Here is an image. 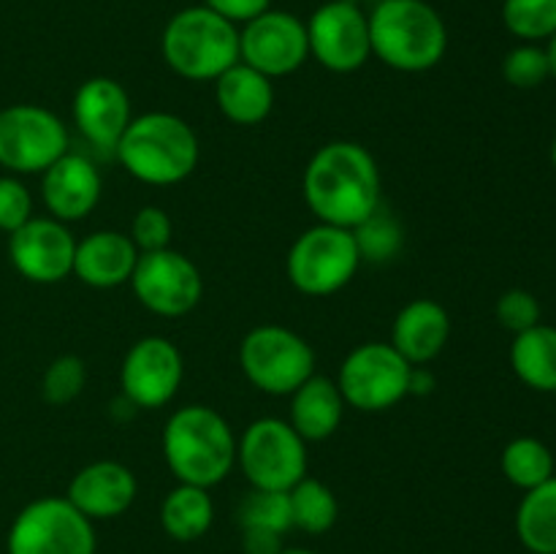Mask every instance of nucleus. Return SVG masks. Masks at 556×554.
<instances>
[{
    "label": "nucleus",
    "mask_w": 556,
    "mask_h": 554,
    "mask_svg": "<svg viewBox=\"0 0 556 554\" xmlns=\"http://www.w3.org/2000/svg\"><path fill=\"white\" fill-rule=\"evenodd\" d=\"M130 239H134L139 253H152V250H166L172 242V221L161 206H144L136 212L134 226H130Z\"/></svg>",
    "instance_id": "nucleus-34"
},
{
    "label": "nucleus",
    "mask_w": 556,
    "mask_h": 554,
    "mask_svg": "<svg viewBox=\"0 0 556 554\" xmlns=\"http://www.w3.org/2000/svg\"><path fill=\"white\" fill-rule=\"evenodd\" d=\"M369 43L386 65L418 74L445 58L448 30L427 0H380L369 14Z\"/></svg>",
    "instance_id": "nucleus-3"
},
{
    "label": "nucleus",
    "mask_w": 556,
    "mask_h": 554,
    "mask_svg": "<svg viewBox=\"0 0 556 554\" xmlns=\"http://www.w3.org/2000/svg\"><path fill=\"white\" fill-rule=\"evenodd\" d=\"M503 76L508 85L521 87V90L543 85L552 76L546 49L538 43H521V47L510 49L503 63Z\"/></svg>",
    "instance_id": "nucleus-33"
},
{
    "label": "nucleus",
    "mask_w": 556,
    "mask_h": 554,
    "mask_svg": "<svg viewBox=\"0 0 556 554\" xmlns=\"http://www.w3.org/2000/svg\"><path fill=\"white\" fill-rule=\"evenodd\" d=\"M217 106L231 123L237 125H258L269 117L275 106V85L269 76L250 68L239 60L237 65L215 79Z\"/></svg>",
    "instance_id": "nucleus-22"
},
{
    "label": "nucleus",
    "mask_w": 556,
    "mask_h": 554,
    "mask_svg": "<svg viewBox=\"0 0 556 554\" xmlns=\"http://www.w3.org/2000/svg\"><path fill=\"white\" fill-rule=\"evenodd\" d=\"M74 234L54 217H30L9 234L11 264L30 282L49 286L74 275Z\"/></svg>",
    "instance_id": "nucleus-16"
},
{
    "label": "nucleus",
    "mask_w": 556,
    "mask_h": 554,
    "mask_svg": "<svg viewBox=\"0 0 556 554\" xmlns=\"http://www.w3.org/2000/svg\"><path fill=\"white\" fill-rule=\"evenodd\" d=\"M33 217V196L16 177H0V231L11 234Z\"/></svg>",
    "instance_id": "nucleus-36"
},
{
    "label": "nucleus",
    "mask_w": 556,
    "mask_h": 554,
    "mask_svg": "<svg viewBox=\"0 0 556 554\" xmlns=\"http://www.w3.org/2000/svg\"><path fill=\"white\" fill-rule=\"evenodd\" d=\"M130 98L119 81L92 76L74 96V123L96 150L114 152L130 125Z\"/></svg>",
    "instance_id": "nucleus-17"
},
{
    "label": "nucleus",
    "mask_w": 556,
    "mask_h": 554,
    "mask_svg": "<svg viewBox=\"0 0 556 554\" xmlns=\"http://www.w3.org/2000/svg\"><path fill=\"white\" fill-rule=\"evenodd\" d=\"M68 152L63 119L36 103L0 109V166L14 174H43Z\"/></svg>",
    "instance_id": "nucleus-11"
},
{
    "label": "nucleus",
    "mask_w": 556,
    "mask_h": 554,
    "mask_svg": "<svg viewBox=\"0 0 556 554\" xmlns=\"http://www.w3.org/2000/svg\"><path fill=\"white\" fill-rule=\"evenodd\" d=\"M552 163H554V168H556V136H554V144H552Z\"/></svg>",
    "instance_id": "nucleus-42"
},
{
    "label": "nucleus",
    "mask_w": 556,
    "mask_h": 554,
    "mask_svg": "<svg viewBox=\"0 0 556 554\" xmlns=\"http://www.w3.org/2000/svg\"><path fill=\"white\" fill-rule=\"evenodd\" d=\"M345 400L340 386L326 375H309L291 402V427L302 435V440H326L340 429Z\"/></svg>",
    "instance_id": "nucleus-23"
},
{
    "label": "nucleus",
    "mask_w": 556,
    "mask_h": 554,
    "mask_svg": "<svg viewBox=\"0 0 556 554\" xmlns=\"http://www.w3.org/2000/svg\"><path fill=\"white\" fill-rule=\"evenodd\" d=\"M204 5L220 14L223 20L231 22V25H248L255 16L271 9V0H206Z\"/></svg>",
    "instance_id": "nucleus-37"
},
{
    "label": "nucleus",
    "mask_w": 556,
    "mask_h": 554,
    "mask_svg": "<svg viewBox=\"0 0 556 554\" xmlns=\"http://www.w3.org/2000/svg\"><path fill=\"white\" fill-rule=\"evenodd\" d=\"M503 473L514 487L535 489L554 476V454L543 440L516 438L503 451Z\"/></svg>",
    "instance_id": "nucleus-28"
},
{
    "label": "nucleus",
    "mask_w": 556,
    "mask_h": 554,
    "mask_svg": "<svg viewBox=\"0 0 556 554\" xmlns=\"http://www.w3.org/2000/svg\"><path fill=\"white\" fill-rule=\"evenodd\" d=\"M87 380L85 362L74 353H65V356H58L47 367L41 380V394L49 405H68L71 400L81 394Z\"/></svg>",
    "instance_id": "nucleus-32"
},
{
    "label": "nucleus",
    "mask_w": 556,
    "mask_h": 554,
    "mask_svg": "<svg viewBox=\"0 0 556 554\" xmlns=\"http://www.w3.org/2000/svg\"><path fill=\"white\" fill-rule=\"evenodd\" d=\"M130 288L150 313L166 318L190 313L204 293L201 272L195 269L193 261L172 248L139 253L130 275Z\"/></svg>",
    "instance_id": "nucleus-12"
},
{
    "label": "nucleus",
    "mask_w": 556,
    "mask_h": 554,
    "mask_svg": "<svg viewBox=\"0 0 556 554\" xmlns=\"http://www.w3.org/2000/svg\"><path fill=\"white\" fill-rule=\"evenodd\" d=\"M309 54L334 74H353L372 54L369 14L353 0H329L307 22Z\"/></svg>",
    "instance_id": "nucleus-13"
},
{
    "label": "nucleus",
    "mask_w": 556,
    "mask_h": 554,
    "mask_svg": "<svg viewBox=\"0 0 556 554\" xmlns=\"http://www.w3.org/2000/svg\"><path fill=\"white\" fill-rule=\"evenodd\" d=\"M353 234H356L358 250H362V261H386L402 248L400 223L383 206L375 215H369L362 226L353 228Z\"/></svg>",
    "instance_id": "nucleus-31"
},
{
    "label": "nucleus",
    "mask_w": 556,
    "mask_h": 554,
    "mask_svg": "<svg viewBox=\"0 0 556 554\" xmlns=\"http://www.w3.org/2000/svg\"><path fill=\"white\" fill-rule=\"evenodd\" d=\"M362 264L356 234L351 228L318 223L293 242L288 253V280L307 297H329L353 280Z\"/></svg>",
    "instance_id": "nucleus-6"
},
{
    "label": "nucleus",
    "mask_w": 556,
    "mask_h": 554,
    "mask_svg": "<svg viewBox=\"0 0 556 554\" xmlns=\"http://www.w3.org/2000/svg\"><path fill=\"white\" fill-rule=\"evenodd\" d=\"M307 440L282 418H258L237 443V462L253 489L291 492L307 476Z\"/></svg>",
    "instance_id": "nucleus-7"
},
{
    "label": "nucleus",
    "mask_w": 556,
    "mask_h": 554,
    "mask_svg": "<svg viewBox=\"0 0 556 554\" xmlns=\"http://www.w3.org/2000/svg\"><path fill=\"white\" fill-rule=\"evenodd\" d=\"M239 362L255 389L266 394H293L315 375V351L304 337L286 326H255L239 348Z\"/></svg>",
    "instance_id": "nucleus-8"
},
{
    "label": "nucleus",
    "mask_w": 556,
    "mask_h": 554,
    "mask_svg": "<svg viewBox=\"0 0 556 554\" xmlns=\"http://www.w3.org/2000/svg\"><path fill=\"white\" fill-rule=\"evenodd\" d=\"M288 498H291L293 527H299L304 532H313V536L331 530L337 516H340V503H337L334 492L326 483H320L318 478L304 476L288 492Z\"/></svg>",
    "instance_id": "nucleus-27"
},
{
    "label": "nucleus",
    "mask_w": 556,
    "mask_h": 554,
    "mask_svg": "<svg viewBox=\"0 0 556 554\" xmlns=\"http://www.w3.org/2000/svg\"><path fill=\"white\" fill-rule=\"evenodd\" d=\"M451 337V315L434 299H416L400 310L391 329V345L413 364H427L438 356Z\"/></svg>",
    "instance_id": "nucleus-20"
},
{
    "label": "nucleus",
    "mask_w": 556,
    "mask_h": 554,
    "mask_svg": "<svg viewBox=\"0 0 556 554\" xmlns=\"http://www.w3.org/2000/svg\"><path fill=\"white\" fill-rule=\"evenodd\" d=\"M9 554H96V530L68 498H38L16 514Z\"/></svg>",
    "instance_id": "nucleus-10"
},
{
    "label": "nucleus",
    "mask_w": 556,
    "mask_h": 554,
    "mask_svg": "<svg viewBox=\"0 0 556 554\" xmlns=\"http://www.w3.org/2000/svg\"><path fill=\"white\" fill-rule=\"evenodd\" d=\"M432 386H434V378L421 367V364H418V367H413L410 394H429V391H432Z\"/></svg>",
    "instance_id": "nucleus-39"
},
{
    "label": "nucleus",
    "mask_w": 556,
    "mask_h": 554,
    "mask_svg": "<svg viewBox=\"0 0 556 554\" xmlns=\"http://www.w3.org/2000/svg\"><path fill=\"white\" fill-rule=\"evenodd\" d=\"M215 519V505L206 489L179 483L166 494L161 505V525L174 541H195L204 536Z\"/></svg>",
    "instance_id": "nucleus-26"
},
{
    "label": "nucleus",
    "mask_w": 556,
    "mask_h": 554,
    "mask_svg": "<svg viewBox=\"0 0 556 554\" xmlns=\"http://www.w3.org/2000/svg\"><path fill=\"white\" fill-rule=\"evenodd\" d=\"M182 353L166 337H141L125 353L119 386L130 405L155 411L174 400L182 383Z\"/></svg>",
    "instance_id": "nucleus-15"
},
{
    "label": "nucleus",
    "mask_w": 556,
    "mask_h": 554,
    "mask_svg": "<svg viewBox=\"0 0 556 554\" xmlns=\"http://www.w3.org/2000/svg\"><path fill=\"white\" fill-rule=\"evenodd\" d=\"M516 536L532 554H556V476L527 489L516 511Z\"/></svg>",
    "instance_id": "nucleus-25"
},
{
    "label": "nucleus",
    "mask_w": 556,
    "mask_h": 554,
    "mask_svg": "<svg viewBox=\"0 0 556 554\" xmlns=\"http://www.w3.org/2000/svg\"><path fill=\"white\" fill-rule=\"evenodd\" d=\"M163 454L179 483L210 489L231 473L237 438L226 418L206 405H185L163 427Z\"/></svg>",
    "instance_id": "nucleus-2"
},
{
    "label": "nucleus",
    "mask_w": 556,
    "mask_h": 554,
    "mask_svg": "<svg viewBox=\"0 0 556 554\" xmlns=\"http://www.w3.org/2000/svg\"><path fill=\"white\" fill-rule=\"evenodd\" d=\"M163 60L190 81H212L239 63V30L206 5H190L168 20Z\"/></svg>",
    "instance_id": "nucleus-5"
},
{
    "label": "nucleus",
    "mask_w": 556,
    "mask_h": 554,
    "mask_svg": "<svg viewBox=\"0 0 556 554\" xmlns=\"http://www.w3.org/2000/svg\"><path fill=\"white\" fill-rule=\"evenodd\" d=\"M136 261L134 239L119 231H96L76 242L74 275L92 288H117L130 282Z\"/></svg>",
    "instance_id": "nucleus-21"
},
{
    "label": "nucleus",
    "mask_w": 556,
    "mask_h": 554,
    "mask_svg": "<svg viewBox=\"0 0 556 554\" xmlns=\"http://www.w3.org/2000/svg\"><path fill=\"white\" fill-rule=\"evenodd\" d=\"M503 22L516 38L541 41L556 33V0H505Z\"/></svg>",
    "instance_id": "nucleus-30"
},
{
    "label": "nucleus",
    "mask_w": 556,
    "mask_h": 554,
    "mask_svg": "<svg viewBox=\"0 0 556 554\" xmlns=\"http://www.w3.org/2000/svg\"><path fill=\"white\" fill-rule=\"evenodd\" d=\"M239 525H242V530L258 527V530H271L286 536L293 527L291 498H288V492L253 489V492L244 494V500L239 503Z\"/></svg>",
    "instance_id": "nucleus-29"
},
{
    "label": "nucleus",
    "mask_w": 556,
    "mask_h": 554,
    "mask_svg": "<svg viewBox=\"0 0 556 554\" xmlns=\"http://www.w3.org/2000/svg\"><path fill=\"white\" fill-rule=\"evenodd\" d=\"M280 554H315V552H309V549H282Z\"/></svg>",
    "instance_id": "nucleus-41"
},
{
    "label": "nucleus",
    "mask_w": 556,
    "mask_h": 554,
    "mask_svg": "<svg viewBox=\"0 0 556 554\" xmlns=\"http://www.w3.org/2000/svg\"><path fill=\"white\" fill-rule=\"evenodd\" d=\"M410 373L413 364L391 342H364L348 353L337 386L345 405L380 413L410 394Z\"/></svg>",
    "instance_id": "nucleus-9"
},
{
    "label": "nucleus",
    "mask_w": 556,
    "mask_h": 554,
    "mask_svg": "<svg viewBox=\"0 0 556 554\" xmlns=\"http://www.w3.org/2000/svg\"><path fill=\"white\" fill-rule=\"evenodd\" d=\"M546 54H548V68H552V76H556V33L548 38Z\"/></svg>",
    "instance_id": "nucleus-40"
},
{
    "label": "nucleus",
    "mask_w": 556,
    "mask_h": 554,
    "mask_svg": "<svg viewBox=\"0 0 556 554\" xmlns=\"http://www.w3.org/2000/svg\"><path fill=\"white\" fill-rule=\"evenodd\" d=\"M510 364L521 383L535 391H556V326L535 324L516 335Z\"/></svg>",
    "instance_id": "nucleus-24"
},
{
    "label": "nucleus",
    "mask_w": 556,
    "mask_h": 554,
    "mask_svg": "<svg viewBox=\"0 0 556 554\" xmlns=\"http://www.w3.org/2000/svg\"><path fill=\"white\" fill-rule=\"evenodd\" d=\"M101 172L79 152H65L41 174V199L49 215L60 223L90 215L101 201Z\"/></svg>",
    "instance_id": "nucleus-18"
},
{
    "label": "nucleus",
    "mask_w": 556,
    "mask_h": 554,
    "mask_svg": "<svg viewBox=\"0 0 556 554\" xmlns=\"http://www.w3.org/2000/svg\"><path fill=\"white\" fill-rule=\"evenodd\" d=\"M307 58V22L291 11L269 9L239 30V60L269 79L293 74Z\"/></svg>",
    "instance_id": "nucleus-14"
},
{
    "label": "nucleus",
    "mask_w": 556,
    "mask_h": 554,
    "mask_svg": "<svg viewBox=\"0 0 556 554\" xmlns=\"http://www.w3.org/2000/svg\"><path fill=\"white\" fill-rule=\"evenodd\" d=\"M114 155L147 185H177L199 163V136L182 117L150 112L130 119Z\"/></svg>",
    "instance_id": "nucleus-4"
},
{
    "label": "nucleus",
    "mask_w": 556,
    "mask_h": 554,
    "mask_svg": "<svg viewBox=\"0 0 556 554\" xmlns=\"http://www.w3.org/2000/svg\"><path fill=\"white\" fill-rule=\"evenodd\" d=\"M304 199L320 223L353 231L383 206L378 163L356 141H331L304 168Z\"/></svg>",
    "instance_id": "nucleus-1"
},
{
    "label": "nucleus",
    "mask_w": 556,
    "mask_h": 554,
    "mask_svg": "<svg viewBox=\"0 0 556 554\" xmlns=\"http://www.w3.org/2000/svg\"><path fill=\"white\" fill-rule=\"evenodd\" d=\"M282 552V536L271 530H258V527H248L244 530V554H280Z\"/></svg>",
    "instance_id": "nucleus-38"
},
{
    "label": "nucleus",
    "mask_w": 556,
    "mask_h": 554,
    "mask_svg": "<svg viewBox=\"0 0 556 554\" xmlns=\"http://www.w3.org/2000/svg\"><path fill=\"white\" fill-rule=\"evenodd\" d=\"M65 498L87 516V519H114L125 514L136 500V476L119 462L101 459L81 467L68 483Z\"/></svg>",
    "instance_id": "nucleus-19"
},
{
    "label": "nucleus",
    "mask_w": 556,
    "mask_h": 554,
    "mask_svg": "<svg viewBox=\"0 0 556 554\" xmlns=\"http://www.w3.org/2000/svg\"><path fill=\"white\" fill-rule=\"evenodd\" d=\"M497 320L514 335H521V331L541 324V302L530 291H521V288L505 291L497 299Z\"/></svg>",
    "instance_id": "nucleus-35"
}]
</instances>
